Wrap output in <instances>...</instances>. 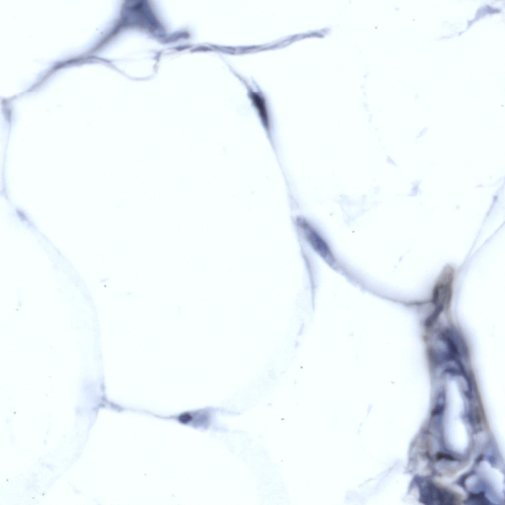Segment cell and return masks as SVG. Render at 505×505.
<instances>
[{"label": "cell", "mask_w": 505, "mask_h": 505, "mask_svg": "<svg viewBox=\"0 0 505 505\" xmlns=\"http://www.w3.org/2000/svg\"><path fill=\"white\" fill-rule=\"evenodd\" d=\"M297 224L306 240L313 249L326 261H332L334 256L325 240L313 226L303 219L297 221Z\"/></svg>", "instance_id": "cell-1"}, {"label": "cell", "mask_w": 505, "mask_h": 505, "mask_svg": "<svg viewBox=\"0 0 505 505\" xmlns=\"http://www.w3.org/2000/svg\"><path fill=\"white\" fill-rule=\"evenodd\" d=\"M251 98L261 125L272 146L275 148L272 135L271 122L265 99L262 95L255 92L251 93Z\"/></svg>", "instance_id": "cell-2"}, {"label": "cell", "mask_w": 505, "mask_h": 505, "mask_svg": "<svg viewBox=\"0 0 505 505\" xmlns=\"http://www.w3.org/2000/svg\"><path fill=\"white\" fill-rule=\"evenodd\" d=\"M423 497L425 501L432 504L437 502L439 504H451L455 501L454 497L450 493L433 485L427 486L423 491Z\"/></svg>", "instance_id": "cell-3"}, {"label": "cell", "mask_w": 505, "mask_h": 505, "mask_svg": "<svg viewBox=\"0 0 505 505\" xmlns=\"http://www.w3.org/2000/svg\"><path fill=\"white\" fill-rule=\"evenodd\" d=\"M469 501L474 504L486 505L488 504L487 500L483 493H479L470 495L469 498Z\"/></svg>", "instance_id": "cell-4"}, {"label": "cell", "mask_w": 505, "mask_h": 505, "mask_svg": "<svg viewBox=\"0 0 505 505\" xmlns=\"http://www.w3.org/2000/svg\"><path fill=\"white\" fill-rule=\"evenodd\" d=\"M437 458L438 459H447V460H450V461L454 460L452 456H451L450 455H446L445 454H443V453H438L437 454Z\"/></svg>", "instance_id": "cell-5"}]
</instances>
